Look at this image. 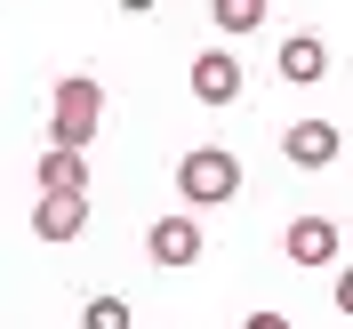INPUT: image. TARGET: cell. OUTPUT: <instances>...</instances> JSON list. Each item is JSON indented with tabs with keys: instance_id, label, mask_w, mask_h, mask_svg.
Instances as JSON below:
<instances>
[{
	"instance_id": "obj_2",
	"label": "cell",
	"mask_w": 353,
	"mask_h": 329,
	"mask_svg": "<svg viewBox=\"0 0 353 329\" xmlns=\"http://www.w3.org/2000/svg\"><path fill=\"white\" fill-rule=\"evenodd\" d=\"M97 121H105V88L88 81V72L57 81V105H48V145H65V153H81L88 137H97Z\"/></svg>"
},
{
	"instance_id": "obj_9",
	"label": "cell",
	"mask_w": 353,
	"mask_h": 329,
	"mask_svg": "<svg viewBox=\"0 0 353 329\" xmlns=\"http://www.w3.org/2000/svg\"><path fill=\"white\" fill-rule=\"evenodd\" d=\"M321 72H330V48L313 32H289L281 41V81H321Z\"/></svg>"
},
{
	"instance_id": "obj_8",
	"label": "cell",
	"mask_w": 353,
	"mask_h": 329,
	"mask_svg": "<svg viewBox=\"0 0 353 329\" xmlns=\"http://www.w3.org/2000/svg\"><path fill=\"white\" fill-rule=\"evenodd\" d=\"M32 177H41V193H72V201H88V161H81V153H65V145H48Z\"/></svg>"
},
{
	"instance_id": "obj_11",
	"label": "cell",
	"mask_w": 353,
	"mask_h": 329,
	"mask_svg": "<svg viewBox=\"0 0 353 329\" xmlns=\"http://www.w3.org/2000/svg\"><path fill=\"white\" fill-rule=\"evenodd\" d=\"M81 329H129V297H88V306H81Z\"/></svg>"
},
{
	"instance_id": "obj_7",
	"label": "cell",
	"mask_w": 353,
	"mask_h": 329,
	"mask_svg": "<svg viewBox=\"0 0 353 329\" xmlns=\"http://www.w3.org/2000/svg\"><path fill=\"white\" fill-rule=\"evenodd\" d=\"M81 225H88V201L41 193V209H32V233H41V241H81Z\"/></svg>"
},
{
	"instance_id": "obj_13",
	"label": "cell",
	"mask_w": 353,
	"mask_h": 329,
	"mask_svg": "<svg viewBox=\"0 0 353 329\" xmlns=\"http://www.w3.org/2000/svg\"><path fill=\"white\" fill-rule=\"evenodd\" d=\"M121 8H129V17H145V8H161V0H121Z\"/></svg>"
},
{
	"instance_id": "obj_4",
	"label": "cell",
	"mask_w": 353,
	"mask_h": 329,
	"mask_svg": "<svg viewBox=\"0 0 353 329\" xmlns=\"http://www.w3.org/2000/svg\"><path fill=\"white\" fill-rule=\"evenodd\" d=\"M281 249H289V265H313V273H321V265H337V217H289V233H281Z\"/></svg>"
},
{
	"instance_id": "obj_1",
	"label": "cell",
	"mask_w": 353,
	"mask_h": 329,
	"mask_svg": "<svg viewBox=\"0 0 353 329\" xmlns=\"http://www.w3.org/2000/svg\"><path fill=\"white\" fill-rule=\"evenodd\" d=\"M176 193H185V209L233 201L241 193V153H233V145H193V153L176 161Z\"/></svg>"
},
{
	"instance_id": "obj_6",
	"label": "cell",
	"mask_w": 353,
	"mask_h": 329,
	"mask_svg": "<svg viewBox=\"0 0 353 329\" xmlns=\"http://www.w3.org/2000/svg\"><path fill=\"white\" fill-rule=\"evenodd\" d=\"M337 145H345V137H337V121H297V129L281 137V153L297 161V169H330Z\"/></svg>"
},
{
	"instance_id": "obj_5",
	"label": "cell",
	"mask_w": 353,
	"mask_h": 329,
	"mask_svg": "<svg viewBox=\"0 0 353 329\" xmlns=\"http://www.w3.org/2000/svg\"><path fill=\"white\" fill-rule=\"evenodd\" d=\"M193 97L201 105H233V97H241V65H233L225 48H201L193 57Z\"/></svg>"
},
{
	"instance_id": "obj_12",
	"label": "cell",
	"mask_w": 353,
	"mask_h": 329,
	"mask_svg": "<svg viewBox=\"0 0 353 329\" xmlns=\"http://www.w3.org/2000/svg\"><path fill=\"white\" fill-rule=\"evenodd\" d=\"M241 329H289V313H249Z\"/></svg>"
},
{
	"instance_id": "obj_10",
	"label": "cell",
	"mask_w": 353,
	"mask_h": 329,
	"mask_svg": "<svg viewBox=\"0 0 353 329\" xmlns=\"http://www.w3.org/2000/svg\"><path fill=\"white\" fill-rule=\"evenodd\" d=\"M209 24L233 32V41H249V32L265 24V0H209Z\"/></svg>"
},
{
	"instance_id": "obj_3",
	"label": "cell",
	"mask_w": 353,
	"mask_h": 329,
	"mask_svg": "<svg viewBox=\"0 0 353 329\" xmlns=\"http://www.w3.org/2000/svg\"><path fill=\"white\" fill-rule=\"evenodd\" d=\"M145 257H153L161 273H185V265H201V217H193V209L153 217V233H145Z\"/></svg>"
}]
</instances>
